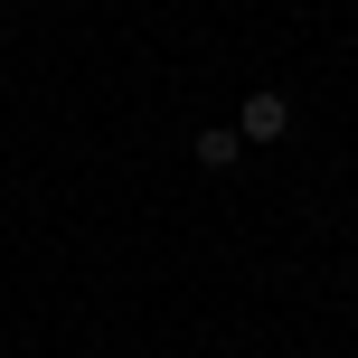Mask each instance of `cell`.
I'll use <instances>...</instances> for the list:
<instances>
[{
	"label": "cell",
	"mask_w": 358,
	"mask_h": 358,
	"mask_svg": "<svg viewBox=\"0 0 358 358\" xmlns=\"http://www.w3.org/2000/svg\"><path fill=\"white\" fill-rule=\"evenodd\" d=\"M292 132V104L283 94H245V113H236V142H283Z\"/></svg>",
	"instance_id": "cell-1"
},
{
	"label": "cell",
	"mask_w": 358,
	"mask_h": 358,
	"mask_svg": "<svg viewBox=\"0 0 358 358\" xmlns=\"http://www.w3.org/2000/svg\"><path fill=\"white\" fill-rule=\"evenodd\" d=\"M236 151H245V142H236L227 123H217V132H198V170H236Z\"/></svg>",
	"instance_id": "cell-2"
}]
</instances>
